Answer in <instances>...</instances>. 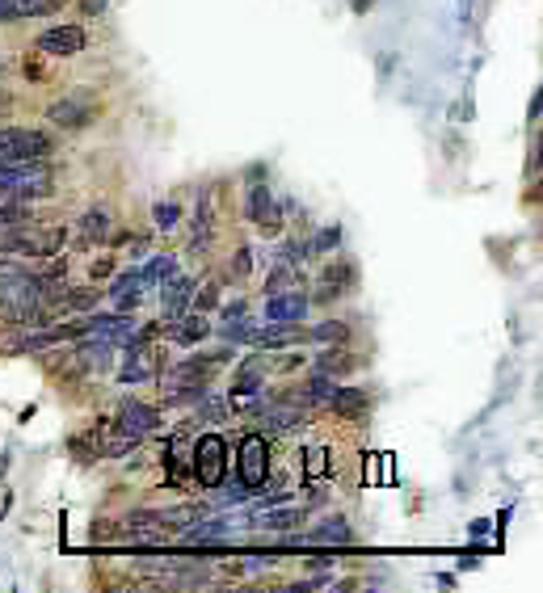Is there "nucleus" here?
Listing matches in <instances>:
<instances>
[{
	"mask_svg": "<svg viewBox=\"0 0 543 593\" xmlns=\"http://www.w3.org/2000/svg\"><path fill=\"white\" fill-rule=\"evenodd\" d=\"M51 135L34 127H0V165H26V160L51 156Z\"/></svg>",
	"mask_w": 543,
	"mask_h": 593,
	"instance_id": "nucleus-1",
	"label": "nucleus"
},
{
	"mask_svg": "<svg viewBox=\"0 0 543 593\" xmlns=\"http://www.w3.org/2000/svg\"><path fill=\"white\" fill-rule=\"evenodd\" d=\"M228 472V438L224 434H203L190 451V476L203 488H219Z\"/></svg>",
	"mask_w": 543,
	"mask_h": 593,
	"instance_id": "nucleus-2",
	"label": "nucleus"
},
{
	"mask_svg": "<svg viewBox=\"0 0 543 593\" xmlns=\"http://www.w3.org/2000/svg\"><path fill=\"white\" fill-rule=\"evenodd\" d=\"M160 425H165V421H160V408L144 404V400H123V404H118V413H114V421H110L114 434H123L131 442H144L148 434H156Z\"/></svg>",
	"mask_w": 543,
	"mask_h": 593,
	"instance_id": "nucleus-3",
	"label": "nucleus"
},
{
	"mask_svg": "<svg viewBox=\"0 0 543 593\" xmlns=\"http://www.w3.org/2000/svg\"><path fill=\"white\" fill-rule=\"evenodd\" d=\"M93 118H97V101L89 93H64L47 106V122L55 131H85L93 127Z\"/></svg>",
	"mask_w": 543,
	"mask_h": 593,
	"instance_id": "nucleus-4",
	"label": "nucleus"
},
{
	"mask_svg": "<svg viewBox=\"0 0 543 593\" xmlns=\"http://www.w3.org/2000/svg\"><path fill=\"white\" fill-rule=\"evenodd\" d=\"M236 467H240V484L245 488H261L270 476V442L266 434H245L236 446Z\"/></svg>",
	"mask_w": 543,
	"mask_h": 593,
	"instance_id": "nucleus-5",
	"label": "nucleus"
},
{
	"mask_svg": "<svg viewBox=\"0 0 543 593\" xmlns=\"http://www.w3.org/2000/svg\"><path fill=\"white\" fill-rule=\"evenodd\" d=\"M358 286V265L350 261V257H333L325 270H320V278H316V295H312V303H337V299H346L350 291Z\"/></svg>",
	"mask_w": 543,
	"mask_h": 593,
	"instance_id": "nucleus-6",
	"label": "nucleus"
},
{
	"mask_svg": "<svg viewBox=\"0 0 543 593\" xmlns=\"http://www.w3.org/2000/svg\"><path fill=\"white\" fill-rule=\"evenodd\" d=\"M118 539L139 543V547L165 543L169 539V522H165V514H152V509H131V514L118 522Z\"/></svg>",
	"mask_w": 543,
	"mask_h": 593,
	"instance_id": "nucleus-7",
	"label": "nucleus"
},
{
	"mask_svg": "<svg viewBox=\"0 0 543 593\" xmlns=\"http://www.w3.org/2000/svg\"><path fill=\"white\" fill-rule=\"evenodd\" d=\"M219 207V186H207L198 194V207H194V223H190V253H207L211 240H215V211Z\"/></svg>",
	"mask_w": 543,
	"mask_h": 593,
	"instance_id": "nucleus-8",
	"label": "nucleus"
},
{
	"mask_svg": "<svg viewBox=\"0 0 543 593\" xmlns=\"http://www.w3.org/2000/svg\"><path fill=\"white\" fill-rule=\"evenodd\" d=\"M43 55H51V59H72V55H80L89 47V34L80 30V26H51V30H43L38 34V43H34Z\"/></svg>",
	"mask_w": 543,
	"mask_h": 593,
	"instance_id": "nucleus-9",
	"label": "nucleus"
},
{
	"mask_svg": "<svg viewBox=\"0 0 543 593\" xmlns=\"http://www.w3.org/2000/svg\"><path fill=\"white\" fill-rule=\"evenodd\" d=\"M245 215H249L253 228H261L266 236H278V232H283V211L274 207V198H270L266 186H253V190H249V207H245Z\"/></svg>",
	"mask_w": 543,
	"mask_h": 593,
	"instance_id": "nucleus-10",
	"label": "nucleus"
},
{
	"mask_svg": "<svg viewBox=\"0 0 543 593\" xmlns=\"http://www.w3.org/2000/svg\"><path fill=\"white\" fill-rule=\"evenodd\" d=\"M325 408H329L333 417H341V421L362 425V421H367V413H371V396L362 392V387H337Z\"/></svg>",
	"mask_w": 543,
	"mask_h": 593,
	"instance_id": "nucleus-11",
	"label": "nucleus"
},
{
	"mask_svg": "<svg viewBox=\"0 0 543 593\" xmlns=\"http://www.w3.org/2000/svg\"><path fill=\"white\" fill-rule=\"evenodd\" d=\"M308 295H304V286H295V291H283V295H270L266 303V320H287V324H299L308 316Z\"/></svg>",
	"mask_w": 543,
	"mask_h": 593,
	"instance_id": "nucleus-12",
	"label": "nucleus"
},
{
	"mask_svg": "<svg viewBox=\"0 0 543 593\" xmlns=\"http://www.w3.org/2000/svg\"><path fill=\"white\" fill-rule=\"evenodd\" d=\"M76 232H80V244H85V249H89V244H110V236H114V215L102 211V207H93V211L80 215Z\"/></svg>",
	"mask_w": 543,
	"mask_h": 593,
	"instance_id": "nucleus-13",
	"label": "nucleus"
},
{
	"mask_svg": "<svg viewBox=\"0 0 543 593\" xmlns=\"http://www.w3.org/2000/svg\"><path fill=\"white\" fill-rule=\"evenodd\" d=\"M144 291H148L144 274L131 270V274H114V291H110V299H114V308H118V312H131V308H139Z\"/></svg>",
	"mask_w": 543,
	"mask_h": 593,
	"instance_id": "nucleus-14",
	"label": "nucleus"
},
{
	"mask_svg": "<svg viewBox=\"0 0 543 593\" xmlns=\"http://www.w3.org/2000/svg\"><path fill=\"white\" fill-rule=\"evenodd\" d=\"M316 371H325L333 379H346L358 371V354L350 350V345H329V350L316 354Z\"/></svg>",
	"mask_w": 543,
	"mask_h": 593,
	"instance_id": "nucleus-15",
	"label": "nucleus"
},
{
	"mask_svg": "<svg viewBox=\"0 0 543 593\" xmlns=\"http://www.w3.org/2000/svg\"><path fill=\"white\" fill-rule=\"evenodd\" d=\"M194 299V282L190 278H165V295H160V312H165V320H177L181 312H186V303Z\"/></svg>",
	"mask_w": 543,
	"mask_h": 593,
	"instance_id": "nucleus-16",
	"label": "nucleus"
},
{
	"mask_svg": "<svg viewBox=\"0 0 543 593\" xmlns=\"http://www.w3.org/2000/svg\"><path fill=\"white\" fill-rule=\"evenodd\" d=\"M266 371H270V362L245 358V362H240V371H236V379H232V396H253V392H261V379H266Z\"/></svg>",
	"mask_w": 543,
	"mask_h": 593,
	"instance_id": "nucleus-17",
	"label": "nucleus"
},
{
	"mask_svg": "<svg viewBox=\"0 0 543 593\" xmlns=\"http://www.w3.org/2000/svg\"><path fill=\"white\" fill-rule=\"evenodd\" d=\"M68 0H5V17L9 22H22V17H47L59 13Z\"/></svg>",
	"mask_w": 543,
	"mask_h": 593,
	"instance_id": "nucleus-18",
	"label": "nucleus"
},
{
	"mask_svg": "<svg viewBox=\"0 0 543 593\" xmlns=\"http://www.w3.org/2000/svg\"><path fill=\"white\" fill-rule=\"evenodd\" d=\"M30 354V333L26 324H0V358Z\"/></svg>",
	"mask_w": 543,
	"mask_h": 593,
	"instance_id": "nucleus-19",
	"label": "nucleus"
},
{
	"mask_svg": "<svg viewBox=\"0 0 543 593\" xmlns=\"http://www.w3.org/2000/svg\"><path fill=\"white\" fill-rule=\"evenodd\" d=\"M299 387H304V396H308V404L316 408V404H329V396L337 392V379L333 375H325V371H316L308 383H299Z\"/></svg>",
	"mask_w": 543,
	"mask_h": 593,
	"instance_id": "nucleus-20",
	"label": "nucleus"
},
{
	"mask_svg": "<svg viewBox=\"0 0 543 593\" xmlns=\"http://www.w3.org/2000/svg\"><path fill=\"white\" fill-rule=\"evenodd\" d=\"M295 286H299V270H295V265H278V270L266 278V286H261V295H283V291H295Z\"/></svg>",
	"mask_w": 543,
	"mask_h": 593,
	"instance_id": "nucleus-21",
	"label": "nucleus"
},
{
	"mask_svg": "<svg viewBox=\"0 0 543 593\" xmlns=\"http://www.w3.org/2000/svg\"><path fill=\"white\" fill-rule=\"evenodd\" d=\"M312 341H325V345H346L350 341V324L346 320H325L316 324V329H308Z\"/></svg>",
	"mask_w": 543,
	"mask_h": 593,
	"instance_id": "nucleus-22",
	"label": "nucleus"
},
{
	"mask_svg": "<svg viewBox=\"0 0 543 593\" xmlns=\"http://www.w3.org/2000/svg\"><path fill=\"white\" fill-rule=\"evenodd\" d=\"M354 535H350V526H346V518H325L320 522V530H316V543H333V547H346Z\"/></svg>",
	"mask_w": 543,
	"mask_h": 593,
	"instance_id": "nucleus-23",
	"label": "nucleus"
},
{
	"mask_svg": "<svg viewBox=\"0 0 543 593\" xmlns=\"http://www.w3.org/2000/svg\"><path fill=\"white\" fill-rule=\"evenodd\" d=\"M102 303V291L97 286H68V308L72 312H93Z\"/></svg>",
	"mask_w": 543,
	"mask_h": 593,
	"instance_id": "nucleus-24",
	"label": "nucleus"
},
{
	"mask_svg": "<svg viewBox=\"0 0 543 593\" xmlns=\"http://www.w3.org/2000/svg\"><path fill=\"white\" fill-rule=\"evenodd\" d=\"M139 274H144L148 286H152V282H165V278L177 274V257H173V253H160V257L148 261V270H139Z\"/></svg>",
	"mask_w": 543,
	"mask_h": 593,
	"instance_id": "nucleus-25",
	"label": "nucleus"
},
{
	"mask_svg": "<svg viewBox=\"0 0 543 593\" xmlns=\"http://www.w3.org/2000/svg\"><path fill=\"white\" fill-rule=\"evenodd\" d=\"M89 543H97V547L123 543V539H118V522H110V518H97V522L89 526Z\"/></svg>",
	"mask_w": 543,
	"mask_h": 593,
	"instance_id": "nucleus-26",
	"label": "nucleus"
},
{
	"mask_svg": "<svg viewBox=\"0 0 543 593\" xmlns=\"http://www.w3.org/2000/svg\"><path fill=\"white\" fill-rule=\"evenodd\" d=\"M341 244V228H320L316 240H308V257H320V253H329Z\"/></svg>",
	"mask_w": 543,
	"mask_h": 593,
	"instance_id": "nucleus-27",
	"label": "nucleus"
},
{
	"mask_svg": "<svg viewBox=\"0 0 543 593\" xmlns=\"http://www.w3.org/2000/svg\"><path fill=\"white\" fill-rule=\"evenodd\" d=\"M304 261H308V240H287L283 253H278V265H295L299 270Z\"/></svg>",
	"mask_w": 543,
	"mask_h": 593,
	"instance_id": "nucleus-28",
	"label": "nucleus"
},
{
	"mask_svg": "<svg viewBox=\"0 0 543 593\" xmlns=\"http://www.w3.org/2000/svg\"><path fill=\"white\" fill-rule=\"evenodd\" d=\"M261 522H266L270 530H291V526L304 522V509H278V514H266Z\"/></svg>",
	"mask_w": 543,
	"mask_h": 593,
	"instance_id": "nucleus-29",
	"label": "nucleus"
},
{
	"mask_svg": "<svg viewBox=\"0 0 543 593\" xmlns=\"http://www.w3.org/2000/svg\"><path fill=\"white\" fill-rule=\"evenodd\" d=\"M177 219H181V207H177V202H165V207H156V228H160V232L177 228Z\"/></svg>",
	"mask_w": 543,
	"mask_h": 593,
	"instance_id": "nucleus-30",
	"label": "nucleus"
},
{
	"mask_svg": "<svg viewBox=\"0 0 543 593\" xmlns=\"http://www.w3.org/2000/svg\"><path fill=\"white\" fill-rule=\"evenodd\" d=\"M114 274H118V257H97V261L89 265V278H93V282L114 278Z\"/></svg>",
	"mask_w": 543,
	"mask_h": 593,
	"instance_id": "nucleus-31",
	"label": "nucleus"
},
{
	"mask_svg": "<svg viewBox=\"0 0 543 593\" xmlns=\"http://www.w3.org/2000/svg\"><path fill=\"white\" fill-rule=\"evenodd\" d=\"M219 303V282H207L203 291H198V299H194V312H211Z\"/></svg>",
	"mask_w": 543,
	"mask_h": 593,
	"instance_id": "nucleus-32",
	"label": "nucleus"
},
{
	"mask_svg": "<svg viewBox=\"0 0 543 593\" xmlns=\"http://www.w3.org/2000/svg\"><path fill=\"white\" fill-rule=\"evenodd\" d=\"M253 270V249H236V261H232V278H245Z\"/></svg>",
	"mask_w": 543,
	"mask_h": 593,
	"instance_id": "nucleus-33",
	"label": "nucleus"
},
{
	"mask_svg": "<svg viewBox=\"0 0 543 593\" xmlns=\"http://www.w3.org/2000/svg\"><path fill=\"white\" fill-rule=\"evenodd\" d=\"M308 358L304 354H283V358H278L274 366H278V371H299V366H304Z\"/></svg>",
	"mask_w": 543,
	"mask_h": 593,
	"instance_id": "nucleus-34",
	"label": "nucleus"
},
{
	"mask_svg": "<svg viewBox=\"0 0 543 593\" xmlns=\"http://www.w3.org/2000/svg\"><path fill=\"white\" fill-rule=\"evenodd\" d=\"M80 5H85V13H102L106 0H80Z\"/></svg>",
	"mask_w": 543,
	"mask_h": 593,
	"instance_id": "nucleus-35",
	"label": "nucleus"
}]
</instances>
